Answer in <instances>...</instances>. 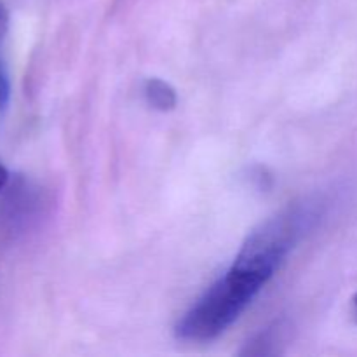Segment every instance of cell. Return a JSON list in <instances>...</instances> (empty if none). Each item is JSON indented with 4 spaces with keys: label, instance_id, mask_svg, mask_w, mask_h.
<instances>
[{
    "label": "cell",
    "instance_id": "cell-1",
    "mask_svg": "<svg viewBox=\"0 0 357 357\" xmlns=\"http://www.w3.org/2000/svg\"><path fill=\"white\" fill-rule=\"evenodd\" d=\"M271 279L234 261L176 324L178 338L209 342L225 333Z\"/></svg>",
    "mask_w": 357,
    "mask_h": 357
},
{
    "label": "cell",
    "instance_id": "cell-2",
    "mask_svg": "<svg viewBox=\"0 0 357 357\" xmlns=\"http://www.w3.org/2000/svg\"><path fill=\"white\" fill-rule=\"evenodd\" d=\"M145 98L155 110L171 112L178 103L176 91L171 84L160 79H149L145 82Z\"/></svg>",
    "mask_w": 357,
    "mask_h": 357
},
{
    "label": "cell",
    "instance_id": "cell-3",
    "mask_svg": "<svg viewBox=\"0 0 357 357\" xmlns=\"http://www.w3.org/2000/svg\"><path fill=\"white\" fill-rule=\"evenodd\" d=\"M282 340V331L279 330V326L267 328L261 333H258L257 337L251 338L246 344L241 354L243 356H271L278 354V345Z\"/></svg>",
    "mask_w": 357,
    "mask_h": 357
},
{
    "label": "cell",
    "instance_id": "cell-4",
    "mask_svg": "<svg viewBox=\"0 0 357 357\" xmlns=\"http://www.w3.org/2000/svg\"><path fill=\"white\" fill-rule=\"evenodd\" d=\"M6 30H7V13L6 9H3L2 3H0V40H2Z\"/></svg>",
    "mask_w": 357,
    "mask_h": 357
},
{
    "label": "cell",
    "instance_id": "cell-5",
    "mask_svg": "<svg viewBox=\"0 0 357 357\" xmlns=\"http://www.w3.org/2000/svg\"><path fill=\"white\" fill-rule=\"evenodd\" d=\"M7 181H9V171H7V167L0 162V190L6 187Z\"/></svg>",
    "mask_w": 357,
    "mask_h": 357
},
{
    "label": "cell",
    "instance_id": "cell-6",
    "mask_svg": "<svg viewBox=\"0 0 357 357\" xmlns=\"http://www.w3.org/2000/svg\"><path fill=\"white\" fill-rule=\"evenodd\" d=\"M352 314H354V317L357 321V295L352 298Z\"/></svg>",
    "mask_w": 357,
    "mask_h": 357
}]
</instances>
